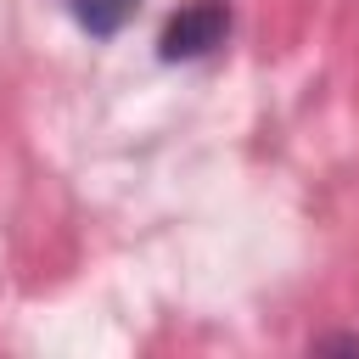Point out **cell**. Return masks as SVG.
<instances>
[{
	"label": "cell",
	"mask_w": 359,
	"mask_h": 359,
	"mask_svg": "<svg viewBox=\"0 0 359 359\" xmlns=\"http://www.w3.org/2000/svg\"><path fill=\"white\" fill-rule=\"evenodd\" d=\"M224 34H230V6L224 0H191L168 17L157 50H163V62H196V56L219 50Z\"/></svg>",
	"instance_id": "cell-1"
},
{
	"label": "cell",
	"mask_w": 359,
	"mask_h": 359,
	"mask_svg": "<svg viewBox=\"0 0 359 359\" xmlns=\"http://www.w3.org/2000/svg\"><path fill=\"white\" fill-rule=\"evenodd\" d=\"M67 11H73V22L84 28V34H95V39H112L135 11H140V0H62Z\"/></svg>",
	"instance_id": "cell-2"
}]
</instances>
